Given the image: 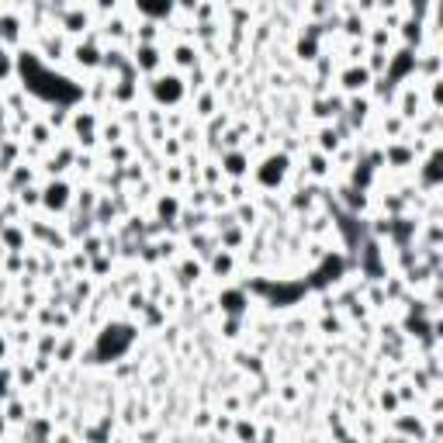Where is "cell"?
I'll return each instance as SVG.
<instances>
[{"instance_id":"5b68a950","label":"cell","mask_w":443,"mask_h":443,"mask_svg":"<svg viewBox=\"0 0 443 443\" xmlns=\"http://www.w3.org/2000/svg\"><path fill=\"white\" fill-rule=\"evenodd\" d=\"M370 83H374V77L367 73L364 63H350V66H343L336 73V94H343V97H361V94L370 90Z\"/></svg>"},{"instance_id":"b9f144b4","label":"cell","mask_w":443,"mask_h":443,"mask_svg":"<svg viewBox=\"0 0 443 443\" xmlns=\"http://www.w3.org/2000/svg\"><path fill=\"white\" fill-rule=\"evenodd\" d=\"M70 267H73V270H87V267H90V260H87L83 253H73V257H70Z\"/></svg>"},{"instance_id":"4316f807","label":"cell","mask_w":443,"mask_h":443,"mask_svg":"<svg viewBox=\"0 0 443 443\" xmlns=\"http://www.w3.org/2000/svg\"><path fill=\"white\" fill-rule=\"evenodd\" d=\"M80 253H83L87 260H97V257H105V235H101V233H90L87 239H80Z\"/></svg>"},{"instance_id":"8992f818","label":"cell","mask_w":443,"mask_h":443,"mask_svg":"<svg viewBox=\"0 0 443 443\" xmlns=\"http://www.w3.org/2000/svg\"><path fill=\"white\" fill-rule=\"evenodd\" d=\"M129 55H132V70L146 80L166 70V53H163V46H132Z\"/></svg>"},{"instance_id":"ffe728a7","label":"cell","mask_w":443,"mask_h":443,"mask_svg":"<svg viewBox=\"0 0 443 443\" xmlns=\"http://www.w3.org/2000/svg\"><path fill=\"white\" fill-rule=\"evenodd\" d=\"M97 201H101V191L94 183H83V187H77V194H73V205H77L80 215H94Z\"/></svg>"},{"instance_id":"ee69618b","label":"cell","mask_w":443,"mask_h":443,"mask_svg":"<svg viewBox=\"0 0 443 443\" xmlns=\"http://www.w3.org/2000/svg\"><path fill=\"white\" fill-rule=\"evenodd\" d=\"M281 398H284V402H294V398H298V388H294V385H284V388H281Z\"/></svg>"},{"instance_id":"7dc6e473","label":"cell","mask_w":443,"mask_h":443,"mask_svg":"<svg viewBox=\"0 0 443 443\" xmlns=\"http://www.w3.org/2000/svg\"><path fill=\"white\" fill-rule=\"evenodd\" d=\"M339 443H361L357 437H339Z\"/></svg>"},{"instance_id":"f6af8a7d","label":"cell","mask_w":443,"mask_h":443,"mask_svg":"<svg viewBox=\"0 0 443 443\" xmlns=\"http://www.w3.org/2000/svg\"><path fill=\"white\" fill-rule=\"evenodd\" d=\"M194 422H198V426H208V422H211V412H198V416H194Z\"/></svg>"},{"instance_id":"ba28073f","label":"cell","mask_w":443,"mask_h":443,"mask_svg":"<svg viewBox=\"0 0 443 443\" xmlns=\"http://www.w3.org/2000/svg\"><path fill=\"white\" fill-rule=\"evenodd\" d=\"M215 163H218V170H222L225 181H246L250 170H253V156L246 153V146H242V149H225V153H218Z\"/></svg>"},{"instance_id":"4fadbf2b","label":"cell","mask_w":443,"mask_h":443,"mask_svg":"<svg viewBox=\"0 0 443 443\" xmlns=\"http://www.w3.org/2000/svg\"><path fill=\"white\" fill-rule=\"evenodd\" d=\"M391 429H395V437L409 443L426 440V419L422 416H391Z\"/></svg>"},{"instance_id":"7c38bea8","label":"cell","mask_w":443,"mask_h":443,"mask_svg":"<svg viewBox=\"0 0 443 443\" xmlns=\"http://www.w3.org/2000/svg\"><path fill=\"white\" fill-rule=\"evenodd\" d=\"M35 177H38V170H35L31 163H25V159H21V163H18V166H14V170L4 177V191H7L4 198H18L25 187H35Z\"/></svg>"},{"instance_id":"7bdbcfd3","label":"cell","mask_w":443,"mask_h":443,"mask_svg":"<svg viewBox=\"0 0 443 443\" xmlns=\"http://www.w3.org/2000/svg\"><path fill=\"white\" fill-rule=\"evenodd\" d=\"M7 353H11V339H7L4 333H0V364L7 361Z\"/></svg>"},{"instance_id":"d590c367","label":"cell","mask_w":443,"mask_h":443,"mask_svg":"<svg viewBox=\"0 0 443 443\" xmlns=\"http://www.w3.org/2000/svg\"><path fill=\"white\" fill-rule=\"evenodd\" d=\"M77 339L70 336V339H63V343H59V346H55V353H53V361H59V364H70V357H73V353H77Z\"/></svg>"},{"instance_id":"7a4b0ae2","label":"cell","mask_w":443,"mask_h":443,"mask_svg":"<svg viewBox=\"0 0 443 443\" xmlns=\"http://www.w3.org/2000/svg\"><path fill=\"white\" fill-rule=\"evenodd\" d=\"M291 170H294V159L287 156V153H281V149H267L257 163H253V183L260 187V191H267V194H274V191H281V187H287V181H291Z\"/></svg>"},{"instance_id":"f546056e","label":"cell","mask_w":443,"mask_h":443,"mask_svg":"<svg viewBox=\"0 0 443 443\" xmlns=\"http://www.w3.org/2000/svg\"><path fill=\"white\" fill-rule=\"evenodd\" d=\"M183 181H187V174H183L181 163H163V183L166 187H181Z\"/></svg>"},{"instance_id":"30bf717a","label":"cell","mask_w":443,"mask_h":443,"mask_svg":"<svg viewBox=\"0 0 443 443\" xmlns=\"http://www.w3.org/2000/svg\"><path fill=\"white\" fill-rule=\"evenodd\" d=\"M215 305H218L222 319H246L253 298H250L242 287H225V291H218V301H215Z\"/></svg>"},{"instance_id":"d6a6232c","label":"cell","mask_w":443,"mask_h":443,"mask_svg":"<svg viewBox=\"0 0 443 443\" xmlns=\"http://www.w3.org/2000/svg\"><path fill=\"white\" fill-rule=\"evenodd\" d=\"M35 381H38L35 367H28V364H18V367H14V388H31Z\"/></svg>"},{"instance_id":"bcb514c9","label":"cell","mask_w":443,"mask_h":443,"mask_svg":"<svg viewBox=\"0 0 443 443\" xmlns=\"http://www.w3.org/2000/svg\"><path fill=\"white\" fill-rule=\"evenodd\" d=\"M7 433V419H4V412H0V437Z\"/></svg>"},{"instance_id":"8d00e7d4","label":"cell","mask_w":443,"mask_h":443,"mask_svg":"<svg viewBox=\"0 0 443 443\" xmlns=\"http://www.w3.org/2000/svg\"><path fill=\"white\" fill-rule=\"evenodd\" d=\"M11 395H14V370L0 367V402H7Z\"/></svg>"},{"instance_id":"44dd1931","label":"cell","mask_w":443,"mask_h":443,"mask_svg":"<svg viewBox=\"0 0 443 443\" xmlns=\"http://www.w3.org/2000/svg\"><path fill=\"white\" fill-rule=\"evenodd\" d=\"M233 215H235V225H242L246 233L260 222V208H257L250 198H246V201H239V205H233Z\"/></svg>"},{"instance_id":"5bb4252c","label":"cell","mask_w":443,"mask_h":443,"mask_svg":"<svg viewBox=\"0 0 443 443\" xmlns=\"http://www.w3.org/2000/svg\"><path fill=\"white\" fill-rule=\"evenodd\" d=\"M0 246L11 250V253H28V229L25 222H7L0 229Z\"/></svg>"},{"instance_id":"4dcf8cb0","label":"cell","mask_w":443,"mask_h":443,"mask_svg":"<svg viewBox=\"0 0 443 443\" xmlns=\"http://www.w3.org/2000/svg\"><path fill=\"white\" fill-rule=\"evenodd\" d=\"M73 170H77L80 177H94V174H97V156H94V153H77Z\"/></svg>"},{"instance_id":"e575fe53","label":"cell","mask_w":443,"mask_h":443,"mask_svg":"<svg viewBox=\"0 0 443 443\" xmlns=\"http://www.w3.org/2000/svg\"><path fill=\"white\" fill-rule=\"evenodd\" d=\"M35 346H38V357H49V361H53L55 346H59V336H55V333H42V336L35 339Z\"/></svg>"},{"instance_id":"d4e9b609","label":"cell","mask_w":443,"mask_h":443,"mask_svg":"<svg viewBox=\"0 0 443 443\" xmlns=\"http://www.w3.org/2000/svg\"><path fill=\"white\" fill-rule=\"evenodd\" d=\"M233 437L239 443H257L260 440V426H257V422H253V419H235V426H233Z\"/></svg>"},{"instance_id":"3957f363","label":"cell","mask_w":443,"mask_h":443,"mask_svg":"<svg viewBox=\"0 0 443 443\" xmlns=\"http://www.w3.org/2000/svg\"><path fill=\"white\" fill-rule=\"evenodd\" d=\"M101 59H105V46H101V35H97V31L83 35L80 42L70 46V63L77 66L83 77H87V73H101Z\"/></svg>"},{"instance_id":"e0dca14e","label":"cell","mask_w":443,"mask_h":443,"mask_svg":"<svg viewBox=\"0 0 443 443\" xmlns=\"http://www.w3.org/2000/svg\"><path fill=\"white\" fill-rule=\"evenodd\" d=\"M215 114H218V94H215L211 87L198 90V94H194V118H198V122H208Z\"/></svg>"},{"instance_id":"6da1fadb","label":"cell","mask_w":443,"mask_h":443,"mask_svg":"<svg viewBox=\"0 0 443 443\" xmlns=\"http://www.w3.org/2000/svg\"><path fill=\"white\" fill-rule=\"evenodd\" d=\"M142 90H146V97H149V107H156V111H174V107H181L187 97H191V90H187V80L183 73H174V70H163L156 77H149L142 83Z\"/></svg>"},{"instance_id":"836d02e7","label":"cell","mask_w":443,"mask_h":443,"mask_svg":"<svg viewBox=\"0 0 443 443\" xmlns=\"http://www.w3.org/2000/svg\"><path fill=\"white\" fill-rule=\"evenodd\" d=\"M18 205L21 208H42V187L35 183V187H25L21 194H18Z\"/></svg>"},{"instance_id":"f35d334b","label":"cell","mask_w":443,"mask_h":443,"mask_svg":"<svg viewBox=\"0 0 443 443\" xmlns=\"http://www.w3.org/2000/svg\"><path fill=\"white\" fill-rule=\"evenodd\" d=\"M242 322H246V319H225V322H222V336H225V339H239V333H242Z\"/></svg>"},{"instance_id":"cb8c5ba5","label":"cell","mask_w":443,"mask_h":443,"mask_svg":"<svg viewBox=\"0 0 443 443\" xmlns=\"http://www.w3.org/2000/svg\"><path fill=\"white\" fill-rule=\"evenodd\" d=\"M201 274H205V267L194 260V257H183L181 263H177V277H181V284H194V281H201Z\"/></svg>"},{"instance_id":"2e32d148","label":"cell","mask_w":443,"mask_h":443,"mask_svg":"<svg viewBox=\"0 0 443 443\" xmlns=\"http://www.w3.org/2000/svg\"><path fill=\"white\" fill-rule=\"evenodd\" d=\"M301 170H305V177H309V181H329V177H333V159L322 156V153H315V149H309V153H305V166H301Z\"/></svg>"},{"instance_id":"7402d4cb","label":"cell","mask_w":443,"mask_h":443,"mask_svg":"<svg viewBox=\"0 0 443 443\" xmlns=\"http://www.w3.org/2000/svg\"><path fill=\"white\" fill-rule=\"evenodd\" d=\"M319 55H322V42L305 38V35H298V38H294V59H298V63H315Z\"/></svg>"},{"instance_id":"9a60e30c","label":"cell","mask_w":443,"mask_h":443,"mask_svg":"<svg viewBox=\"0 0 443 443\" xmlns=\"http://www.w3.org/2000/svg\"><path fill=\"white\" fill-rule=\"evenodd\" d=\"M312 149L333 159L339 149H343V139H339V132L333 129V125H319V129H315V146H312Z\"/></svg>"},{"instance_id":"f1b7e54d","label":"cell","mask_w":443,"mask_h":443,"mask_svg":"<svg viewBox=\"0 0 443 443\" xmlns=\"http://www.w3.org/2000/svg\"><path fill=\"white\" fill-rule=\"evenodd\" d=\"M378 409H381L385 416H395V412L402 409V402H398V395H395V388H391V385H385V388H381V395H378Z\"/></svg>"},{"instance_id":"83f0119b","label":"cell","mask_w":443,"mask_h":443,"mask_svg":"<svg viewBox=\"0 0 443 443\" xmlns=\"http://www.w3.org/2000/svg\"><path fill=\"white\" fill-rule=\"evenodd\" d=\"M4 419H7V422H28V409H25V402H21V398H18V395H11V398H7V405H4Z\"/></svg>"},{"instance_id":"74e56055","label":"cell","mask_w":443,"mask_h":443,"mask_svg":"<svg viewBox=\"0 0 443 443\" xmlns=\"http://www.w3.org/2000/svg\"><path fill=\"white\" fill-rule=\"evenodd\" d=\"M111 267H114V257H97V260H90V267H87V270H90V274H94V277H101V274H107V270H111Z\"/></svg>"},{"instance_id":"277c9868","label":"cell","mask_w":443,"mask_h":443,"mask_svg":"<svg viewBox=\"0 0 443 443\" xmlns=\"http://www.w3.org/2000/svg\"><path fill=\"white\" fill-rule=\"evenodd\" d=\"M73 194H77V187L66 181V177L46 181L42 183V211L46 215H66L70 205H73Z\"/></svg>"},{"instance_id":"52a82bcc","label":"cell","mask_w":443,"mask_h":443,"mask_svg":"<svg viewBox=\"0 0 443 443\" xmlns=\"http://www.w3.org/2000/svg\"><path fill=\"white\" fill-rule=\"evenodd\" d=\"M166 63H170V70L174 73H191V70H198L201 66V46H194L191 38H177L174 46H170V55H166Z\"/></svg>"},{"instance_id":"1f68e13d","label":"cell","mask_w":443,"mask_h":443,"mask_svg":"<svg viewBox=\"0 0 443 443\" xmlns=\"http://www.w3.org/2000/svg\"><path fill=\"white\" fill-rule=\"evenodd\" d=\"M319 326H322V333H326V336H339V333L346 329V319L333 312V315H322V319H319Z\"/></svg>"},{"instance_id":"ac0fdd59","label":"cell","mask_w":443,"mask_h":443,"mask_svg":"<svg viewBox=\"0 0 443 443\" xmlns=\"http://www.w3.org/2000/svg\"><path fill=\"white\" fill-rule=\"evenodd\" d=\"M28 135V146H35V149H49V146H55V132L42 122V118H35L31 125L25 129Z\"/></svg>"},{"instance_id":"8fae6325","label":"cell","mask_w":443,"mask_h":443,"mask_svg":"<svg viewBox=\"0 0 443 443\" xmlns=\"http://www.w3.org/2000/svg\"><path fill=\"white\" fill-rule=\"evenodd\" d=\"M181 211H183V198L181 194H156L153 198V215H156V222L166 229V225H174L177 218H181Z\"/></svg>"},{"instance_id":"60d3db41","label":"cell","mask_w":443,"mask_h":443,"mask_svg":"<svg viewBox=\"0 0 443 443\" xmlns=\"http://www.w3.org/2000/svg\"><path fill=\"white\" fill-rule=\"evenodd\" d=\"M233 426H235V419L229 416V412H222V416L215 419V429H218V433H233Z\"/></svg>"},{"instance_id":"9c48e42d","label":"cell","mask_w":443,"mask_h":443,"mask_svg":"<svg viewBox=\"0 0 443 443\" xmlns=\"http://www.w3.org/2000/svg\"><path fill=\"white\" fill-rule=\"evenodd\" d=\"M381 163L391 170H412V166H419V156L409 139H395V142L381 146Z\"/></svg>"},{"instance_id":"d6986e66","label":"cell","mask_w":443,"mask_h":443,"mask_svg":"<svg viewBox=\"0 0 443 443\" xmlns=\"http://www.w3.org/2000/svg\"><path fill=\"white\" fill-rule=\"evenodd\" d=\"M208 270H211V277H233L235 274V253H229V250H215L211 253V260H208Z\"/></svg>"},{"instance_id":"603a6c76","label":"cell","mask_w":443,"mask_h":443,"mask_svg":"<svg viewBox=\"0 0 443 443\" xmlns=\"http://www.w3.org/2000/svg\"><path fill=\"white\" fill-rule=\"evenodd\" d=\"M215 239H218V250H229V253H235V250L242 246V239H246V229H242V225H229V229L215 233Z\"/></svg>"},{"instance_id":"484cf974","label":"cell","mask_w":443,"mask_h":443,"mask_svg":"<svg viewBox=\"0 0 443 443\" xmlns=\"http://www.w3.org/2000/svg\"><path fill=\"white\" fill-rule=\"evenodd\" d=\"M14 77H18V55L0 46V87H4V83H14Z\"/></svg>"},{"instance_id":"ab89813d","label":"cell","mask_w":443,"mask_h":443,"mask_svg":"<svg viewBox=\"0 0 443 443\" xmlns=\"http://www.w3.org/2000/svg\"><path fill=\"white\" fill-rule=\"evenodd\" d=\"M156 253H159V260H174V257H177V242H174V239H159Z\"/></svg>"}]
</instances>
